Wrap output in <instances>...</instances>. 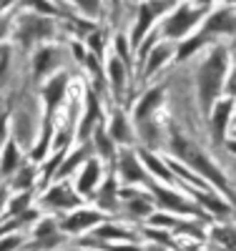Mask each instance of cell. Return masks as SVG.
<instances>
[{
	"instance_id": "e575fe53",
	"label": "cell",
	"mask_w": 236,
	"mask_h": 251,
	"mask_svg": "<svg viewBox=\"0 0 236 251\" xmlns=\"http://www.w3.org/2000/svg\"><path fill=\"white\" fill-rule=\"evenodd\" d=\"M201 201L211 208V211H219V214H226V211H229L226 203H224L221 199H213V196H201Z\"/></svg>"
},
{
	"instance_id": "e0dca14e",
	"label": "cell",
	"mask_w": 236,
	"mask_h": 251,
	"mask_svg": "<svg viewBox=\"0 0 236 251\" xmlns=\"http://www.w3.org/2000/svg\"><path fill=\"white\" fill-rule=\"evenodd\" d=\"M105 131L113 138L116 146H131L133 143V128L128 126V118L121 111H113L108 123H105Z\"/></svg>"
},
{
	"instance_id": "3957f363",
	"label": "cell",
	"mask_w": 236,
	"mask_h": 251,
	"mask_svg": "<svg viewBox=\"0 0 236 251\" xmlns=\"http://www.w3.org/2000/svg\"><path fill=\"white\" fill-rule=\"evenodd\" d=\"M209 10L211 8L199 3H179L161 18V28H156L154 33L161 35V40H184L201 25Z\"/></svg>"
},
{
	"instance_id": "9a60e30c",
	"label": "cell",
	"mask_w": 236,
	"mask_h": 251,
	"mask_svg": "<svg viewBox=\"0 0 236 251\" xmlns=\"http://www.w3.org/2000/svg\"><path fill=\"white\" fill-rule=\"evenodd\" d=\"M23 163H26V161H23V151H20L18 141L10 138V141L3 146V151H0V176L10 181V178L15 176V171H18Z\"/></svg>"
},
{
	"instance_id": "cb8c5ba5",
	"label": "cell",
	"mask_w": 236,
	"mask_h": 251,
	"mask_svg": "<svg viewBox=\"0 0 236 251\" xmlns=\"http://www.w3.org/2000/svg\"><path fill=\"white\" fill-rule=\"evenodd\" d=\"M96 203H98L101 208H105V211H113V208L118 206V186H116V178H113V176L98 188Z\"/></svg>"
},
{
	"instance_id": "f6af8a7d",
	"label": "cell",
	"mask_w": 236,
	"mask_h": 251,
	"mask_svg": "<svg viewBox=\"0 0 236 251\" xmlns=\"http://www.w3.org/2000/svg\"><path fill=\"white\" fill-rule=\"evenodd\" d=\"M234 5H236V0H234Z\"/></svg>"
},
{
	"instance_id": "d6a6232c",
	"label": "cell",
	"mask_w": 236,
	"mask_h": 251,
	"mask_svg": "<svg viewBox=\"0 0 236 251\" xmlns=\"http://www.w3.org/2000/svg\"><path fill=\"white\" fill-rule=\"evenodd\" d=\"M13 18L15 15H3V18H0V46H3L5 40L13 35Z\"/></svg>"
},
{
	"instance_id": "836d02e7",
	"label": "cell",
	"mask_w": 236,
	"mask_h": 251,
	"mask_svg": "<svg viewBox=\"0 0 236 251\" xmlns=\"http://www.w3.org/2000/svg\"><path fill=\"white\" fill-rule=\"evenodd\" d=\"M20 244H23V239L20 236H0V251H15Z\"/></svg>"
},
{
	"instance_id": "d4e9b609",
	"label": "cell",
	"mask_w": 236,
	"mask_h": 251,
	"mask_svg": "<svg viewBox=\"0 0 236 251\" xmlns=\"http://www.w3.org/2000/svg\"><path fill=\"white\" fill-rule=\"evenodd\" d=\"M20 8L26 10H33V13H40V15H48V18H63L66 10L58 8L53 0H18Z\"/></svg>"
},
{
	"instance_id": "bcb514c9",
	"label": "cell",
	"mask_w": 236,
	"mask_h": 251,
	"mask_svg": "<svg viewBox=\"0 0 236 251\" xmlns=\"http://www.w3.org/2000/svg\"><path fill=\"white\" fill-rule=\"evenodd\" d=\"M58 3H60V0H58Z\"/></svg>"
},
{
	"instance_id": "ee69618b",
	"label": "cell",
	"mask_w": 236,
	"mask_h": 251,
	"mask_svg": "<svg viewBox=\"0 0 236 251\" xmlns=\"http://www.w3.org/2000/svg\"><path fill=\"white\" fill-rule=\"evenodd\" d=\"M148 251H158V249H156V246H154V249H148Z\"/></svg>"
},
{
	"instance_id": "7402d4cb",
	"label": "cell",
	"mask_w": 236,
	"mask_h": 251,
	"mask_svg": "<svg viewBox=\"0 0 236 251\" xmlns=\"http://www.w3.org/2000/svg\"><path fill=\"white\" fill-rule=\"evenodd\" d=\"M66 3L85 20H91V23H96V20L103 18V0H66Z\"/></svg>"
},
{
	"instance_id": "83f0119b",
	"label": "cell",
	"mask_w": 236,
	"mask_h": 251,
	"mask_svg": "<svg viewBox=\"0 0 236 251\" xmlns=\"http://www.w3.org/2000/svg\"><path fill=\"white\" fill-rule=\"evenodd\" d=\"M85 40H88V53H93V55H98V58H103V50H105V33H103V28H93L88 35H85Z\"/></svg>"
},
{
	"instance_id": "4dcf8cb0",
	"label": "cell",
	"mask_w": 236,
	"mask_h": 251,
	"mask_svg": "<svg viewBox=\"0 0 236 251\" xmlns=\"http://www.w3.org/2000/svg\"><path fill=\"white\" fill-rule=\"evenodd\" d=\"M96 236L98 239H133V234H128V231H123V228H118V226H101V228H96Z\"/></svg>"
},
{
	"instance_id": "4316f807",
	"label": "cell",
	"mask_w": 236,
	"mask_h": 251,
	"mask_svg": "<svg viewBox=\"0 0 236 251\" xmlns=\"http://www.w3.org/2000/svg\"><path fill=\"white\" fill-rule=\"evenodd\" d=\"M113 55H118L123 63H128L133 58V48H131V40H128V33H116L113 35Z\"/></svg>"
},
{
	"instance_id": "44dd1931",
	"label": "cell",
	"mask_w": 236,
	"mask_h": 251,
	"mask_svg": "<svg viewBox=\"0 0 236 251\" xmlns=\"http://www.w3.org/2000/svg\"><path fill=\"white\" fill-rule=\"evenodd\" d=\"M93 141H96V153L98 158H105V161H116L118 156V146L113 143V138L108 136V131H105V123H101L98 128L93 131Z\"/></svg>"
},
{
	"instance_id": "7c38bea8",
	"label": "cell",
	"mask_w": 236,
	"mask_h": 251,
	"mask_svg": "<svg viewBox=\"0 0 236 251\" xmlns=\"http://www.w3.org/2000/svg\"><path fill=\"white\" fill-rule=\"evenodd\" d=\"M43 203L53 206V208H76V206H80V199H78L76 188L63 181V183H55L48 188L46 196H43Z\"/></svg>"
},
{
	"instance_id": "8992f818",
	"label": "cell",
	"mask_w": 236,
	"mask_h": 251,
	"mask_svg": "<svg viewBox=\"0 0 236 251\" xmlns=\"http://www.w3.org/2000/svg\"><path fill=\"white\" fill-rule=\"evenodd\" d=\"M30 63H33V66H30L33 80L43 83L46 78H51L53 73H58L60 63H63V50H60V46H40V48L33 50V60Z\"/></svg>"
},
{
	"instance_id": "7a4b0ae2",
	"label": "cell",
	"mask_w": 236,
	"mask_h": 251,
	"mask_svg": "<svg viewBox=\"0 0 236 251\" xmlns=\"http://www.w3.org/2000/svg\"><path fill=\"white\" fill-rule=\"evenodd\" d=\"M58 35V18H48L33 10H20L13 18V38L20 46V50H35L40 46L51 43V40Z\"/></svg>"
},
{
	"instance_id": "f35d334b",
	"label": "cell",
	"mask_w": 236,
	"mask_h": 251,
	"mask_svg": "<svg viewBox=\"0 0 236 251\" xmlns=\"http://www.w3.org/2000/svg\"><path fill=\"white\" fill-rule=\"evenodd\" d=\"M3 206H8V188L0 186V214H3Z\"/></svg>"
},
{
	"instance_id": "f546056e",
	"label": "cell",
	"mask_w": 236,
	"mask_h": 251,
	"mask_svg": "<svg viewBox=\"0 0 236 251\" xmlns=\"http://www.w3.org/2000/svg\"><path fill=\"white\" fill-rule=\"evenodd\" d=\"M10 63H13V48L8 43L0 46V86L5 83L8 73H10Z\"/></svg>"
},
{
	"instance_id": "5bb4252c",
	"label": "cell",
	"mask_w": 236,
	"mask_h": 251,
	"mask_svg": "<svg viewBox=\"0 0 236 251\" xmlns=\"http://www.w3.org/2000/svg\"><path fill=\"white\" fill-rule=\"evenodd\" d=\"M158 206L168 208V211H181V214H199V208H194V203H188L184 196H179L176 191H171L166 186H154L151 188Z\"/></svg>"
},
{
	"instance_id": "d6986e66",
	"label": "cell",
	"mask_w": 236,
	"mask_h": 251,
	"mask_svg": "<svg viewBox=\"0 0 236 251\" xmlns=\"http://www.w3.org/2000/svg\"><path fill=\"white\" fill-rule=\"evenodd\" d=\"M138 158H141V163L146 166V171H148V174L158 176V178L166 181V183H174V181H176V174L168 169V163L161 161L156 153H151L148 149H138Z\"/></svg>"
},
{
	"instance_id": "b9f144b4",
	"label": "cell",
	"mask_w": 236,
	"mask_h": 251,
	"mask_svg": "<svg viewBox=\"0 0 236 251\" xmlns=\"http://www.w3.org/2000/svg\"><path fill=\"white\" fill-rule=\"evenodd\" d=\"M226 146H229V151H231V153H236V141H229Z\"/></svg>"
},
{
	"instance_id": "8d00e7d4",
	"label": "cell",
	"mask_w": 236,
	"mask_h": 251,
	"mask_svg": "<svg viewBox=\"0 0 236 251\" xmlns=\"http://www.w3.org/2000/svg\"><path fill=\"white\" fill-rule=\"evenodd\" d=\"M71 50H73V55L83 63L85 60V55H88V53H85V48H83V43H78V40H73V43H71Z\"/></svg>"
},
{
	"instance_id": "6da1fadb",
	"label": "cell",
	"mask_w": 236,
	"mask_h": 251,
	"mask_svg": "<svg viewBox=\"0 0 236 251\" xmlns=\"http://www.w3.org/2000/svg\"><path fill=\"white\" fill-rule=\"evenodd\" d=\"M229 48L213 43L204 60L196 68V96H199V106L209 116L213 103H216L224 93L226 78H229Z\"/></svg>"
},
{
	"instance_id": "1f68e13d",
	"label": "cell",
	"mask_w": 236,
	"mask_h": 251,
	"mask_svg": "<svg viewBox=\"0 0 236 251\" xmlns=\"http://www.w3.org/2000/svg\"><path fill=\"white\" fill-rule=\"evenodd\" d=\"M10 141V113L3 111L0 113V151H3V146Z\"/></svg>"
},
{
	"instance_id": "277c9868",
	"label": "cell",
	"mask_w": 236,
	"mask_h": 251,
	"mask_svg": "<svg viewBox=\"0 0 236 251\" xmlns=\"http://www.w3.org/2000/svg\"><path fill=\"white\" fill-rule=\"evenodd\" d=\"M171 151H174L181 161H186L191 169H194L196 174H201L206 181H211V183H216L221 191H226L229 194V186H226V178H224V174L219 171V166L213 163L196 143H191L188 138H184V136H179V133H174L171 136Z\"/></svg>"
},
{
	"instance_id": "ab89813d",
	"label": "cell",
	"mask_w": 236,
	"mask_h": 251,
	"mask_svg": "<svg viewBox=\"0 0 236 251\" xmlns=\"http://www.w3.org/2000/svg\"><path fill=\"white\" fill-rule=\"evenodd\" d=\"M121 3H123V0H111V10H113L111 18H116V15L121 13Z\"/></svg>"
},
{
	"instance_id": "9c48e42d",
	"label": "cell",
	"mask_w": 236,
	"mask_h": 251,
	"mask_svg": "<svg viewBox=\"0 0 236 251\" xmlns=\"http://www.w3.org/2000/svg\"><path fill=\"white\" fill-rule=\"evenodd\" d=\"M116 163H118L116 169H118V174L126 183H146L148 176H146V166L138 158V151L123 146V151L116 156Z\"/></svg>"
},
{
	"instance_id": "4fadbf2b",
	"label": "cell",
	"mask_w": 236,
	"mask_h": 251,
	"mask_svg": "<svg viewBox=\"0 0 236 251\" xmlns=\"http://www.w3.org/2000/svg\"><path fill=\"white\" fill-rule=\"evenodd\" d=\"M105 80H108V88H111L113 100H121L123 91H126V63L118 55H108V58H105Z\"/></svg>"
},
{
	"instance_id": "7bdbcfd3",
	"label": "cell",
	"mask_w": 236,
	"mask_h": 251,
	"mask_svg": "<svg viewBox=\"0 0 236 251\" xmlns=\"http://www.w3.org/2000/svg\"><path fill=\"white\" fill-rule=\"evenodd\" d=\"M123 3H136L138 5V3H143V0H123Z\"/></svg>"
},
{
	"instance_id": "30bf717a",
	"label": "cell",
	"mask_w": 236,
	"mask_h": 251,
	"mask_svg": "<svg viewBox=\"0 0 236 251\" xmlns=\"http://www.w3.org/2000/svg\"><path fill=\"white\" fill-rule=\"evenodd\" d=\"M234 113V98H219L213 103V108L209 113L211 118V138L213 143H224V136H226V128H229V118Z\"/></svg>"
},
{
	"instance_id": "f1b7e54d",
	"label": "cell",
	"mask_w": 236,
	"mask_h": 251,
	"mask_svg": "<svg viewBox=\"0 0 236 251\" xmlns=\"http://www.w3.org/2000/svg\"><path fill=\"white\" fill-rule=\"evenodd\" d=\"M28 203H30V191H18V196H13L8 201V214L10 216H20L28 211Z\"/></svg>"
},
{
	"instance_id": "603a6c76",
	"label": "cell",
	"mask_w": 236,
	"mask_h": 251,
	"mask_svg": "<svg viewBox=\"0 0 236 251\" xmlns=\"http://www.w3.org/2000/svg\"><path fill=\"white\" fill-rule=\"evenodd\" d=\"M35 176H38V166L23 163V166L15 171V176L10 178V186L15 188V191H30V188L35 186Z\"/></svg>"
},
{
	"instance_id": "ffe728a7",
	"label": "cell",
	"mask_w": 236,
	"mask_h": 251,
	"mask_svg": "<svg viewBox=\"0 0 236 251\" xmlns=\"http://www.w3.org/2000/svg\"><path fill=\"white\" fill-rule=\"evenodd\" d=\"M91 153H93V149H91V143L85 141V143H80V149H76V151H71V156H66L63 158V163L58 166V171H55V181L58 178H66V176H71L80 163H85L91 158Z\"/></svg>"
},
{
	"instance_id": "74e56055",
	"label": "cell",
	"mask_w": 236,
	"mask_h": 251,
	"mask_svg": "<svg viewBox=\"0 0 236 251\" xmlns=\"http://www.w3.org/2000/svg\"><path fill=\"white\" fill-rule=\"evenodd\" d=\"M13 5H18V0H0V18L8 15V10H10Z\"/></svg>"
},
{
	"instance_id": "5b68a950",
	"label": "cell",
	"mask_w": 236,
	"mask_h": 251,
	"mask_svg": "<svg viewBox=\"0 0 236 251\" xmlns=\"http://www.w3.org/2000/svg\"><path fill=\"white\" fill-rule=\"evenodd\" d=\"M174 5H176V0H143V3L136 5L133 25H131V30H128V40H131L133 50H138L143 46V40L154 33L156 20L163 18Z\"/></svg>"
},
{
	"instance_id": "d590c367",
	"label": "cell",
	"mask_w": 236,
	"mask_h": 251,
	"mask_svg": "<svg viewBox=\"0 0 236 251\" xmlns=\"http://www.w3.org/2000/svg\"><path fill=\"white\" fill-rule=\"evenodd\" d=\"M216 236L221 239V241H226V246H236V228H221V231H216Z\"/></svg>"
},
{
	"instance_id": "ba28073f",
	"label": "cell",
	"mask_w": 236,
	"mask_h": 251,
	"mask_svg": "<svg viewBox=\"0 0 236 251\" xmlns=\"http://www.w3.org/2000/svg\"><path fill=\"white\" fill-rule=\"evenodd\" d=\"M176 58V46L171 43V40H158L156 46H151L143 55V78H154L168 60H174Z\"/></svg>"
},
{
	"instance_id": "ac0fdd59",
	"label": "cell",
	"mask_w": 236,
	"mask_h": 251,
	"mask_svg": "<svg viewBox=\"0 0 236 251\" xmlns=\"http://www.w3.org/2000/svg\"><path fill=\"white\" fill-rule=\"evenodd\" d=\"M101 219L103 216L98 211H91V208H78L76 214H71L66 221L60 224V228H63V231H68V234H80L88 226H98Z\"/></svg>"
},
{
	"instance_id": "52a82bcc",
	"label": "cell",
	"mask_w": 236,
	"mask_h": 251,
	"mask_svg": "<svg viewBox=\"0 0 236 251\" xmlns=\"http://www.w3.org/2000/svg\"><path fill=\"white\" fill-rule=\"evenodd\" d=\"M103 123V108H101V93H96V88L85 91V116L78 123V141L85 143L93 131Z\"/></svg>"
},
{
	"instance_id": "8fae6325",
	"label": "cell",
	"mask_w": 236,
	"mask_h": 251,
	"mask_svg": "<svg viewBox=\"0 0 236 251\" xmlns=\"http://www.w3.org/2000/svg\"><path fill=\"white\" fill-rule=\"evenodd\" d=\"M163 96H166V86H154V88H148L141 100L136 103V108H133V121L136 126L148 121V118H154L161 108V103H163Z\"/></svg>"
},
{
	"instance_id": "484cf974",
	"label": "cell",
	"mask_w": 236,
	"mask_h": 251,
	"mask_svg": "<svg viewBox=\"0 0 236 251\" xmlns=\"http://www.w3.org/2000/svg\"><path fill=\"white\" fill-rule=\"evenodd\" d=\"M123 196H131V203H128L131 214H136V216H151L154 206H151V201H148V196H138L136 191H123Z\"/></svg>"
},
{
	"instance_id": "2e32d148",
	"label": "cell",
	"mask_w": 236,
	"mask_h": 251,
	"mask_svg": "<svg viewBox=\"0 0 236 251\" xmlns=\"http://www.w3.org/2000/svg\"><path fill=\"white\" fill-rule=\"evenodd\" d=\"M101 181V161L96 156H91L88 161L83 163V171L78 174V181H76V191L80 196H91L96 191V186Z\"/></svg>"
},
{
	"instance_id": "60d3db41",
	"label": "cell",
	"mask_w": 236,
	"mask_h": 251,
	"mask_svg": "<svg viewBox=\"0 0 236 251\" xmlns=\"http://www.w3.org/2000/svg\"><path fill=\"white\" fill-rule=\"evenodd\" d=\"M199 5H206V8H213V3H219V0H196Z\"/></svg>"
}]
</instances>
